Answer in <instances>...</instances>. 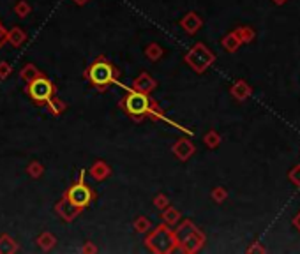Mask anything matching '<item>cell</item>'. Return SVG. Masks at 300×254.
I'll return each instance as SVG.
<instances>
[{
  "label": "cell",
  "instance_id": "21",
  "mask_svg": "<svg viewBox=\"0 0 300 254\" xmlns=\"http://www.w3.org/2000/svg\"><path fill=\"white\" fill-rule=\"evenodd\" d=\"M154 203H156L157 207H166V205H168V199H166L165 194H159V196H156Z\"/></svg>",
  "mask_w": 300,
  "mask_h": 254
},
{
  "label": "cell",
  "instance_id": "13",
  "mask_svg": "<svg viewBox=\"0 0 300 254\" xmlns=\"http://www.w3.org/2000/svg\"><path fill=\"white\" fill-rule=\"evenodd\" d=\"M9 41H11L13 46H20L21 42L25 41V34L21 32V29H13L11 34H9Z\"/></svg>",
  "mask_w": 300,
  "mask_h": 254
},
{
  "label": "cell",
  "instance_id": "18",
  "mask_svg": "<svg viewBox=\"0 0 300 254\" xmlns=\"http://www.w3.org/2000/svg\"><path fill=\"white\" fill-rule=\"evenodd\" d=\"M27 171H29L30 177L37 178V177H41V173H42V166L39 164V162H32V164L27 168Z\"/></svg>",
  "mask_w": 300,
  "mask_h": 254
},
{
  "label": "cell",
  "instance_id": "1",
  "mask_svg": "<svg viewBox=\"0 0 300 254\" xmlns=\"http://www.w3.org/2000/svg\"><path fill=\"white\" fill-rule=\"evenodd\" d=\"M115 78V72H113V67H111L110 64L106 62V60H98V62L94 64L92 67L89 69V80L92 81L96 87H104V85L111 83Z\"/></svg>",
  "mask_w": 300,
  "mask_h": 254
},
{
  "label": "cell",
  "instance_id": "9",
  "mask_svg": "<svg viewBox=\"0 0 300 254\" xmlns=\"http://www.w3.org/2000/svg\"><path fill=\"white\" fill-rule=\"evenodd\" d=\"M90 175H92L96 180H104L108 175H110V168L104 164V162H96L90 169Z\"/></svg>",
  "mask_w": 300,
  "mask_h": 254
},
{
  "label": "cell",
  "instance_id": "11",
  "mask_svg": "<svg viewBox=\"0 0 300 254\" xmlns=\"http://www.w3.org/2000/svg\"><path fill=\"white\" fill-rule=\"evenodd\" d=\"M37 244L41 249L48 251L51 249V247L55 246V237L53 235H50V233H44V235H41V237L37 238Z\"/></svg>",
  "mask_w": 300,
  "mask_h": 254
},
{
  "label": "cell",
  "instance_id": "4",
  "mask_svg": "<svg viewBox=\"0 0 300 254\" xmlns=\"http://www.w3.org/2000/svg\"><path fill=\"white\" fill-rule=\"evenodd\" d=\"M29 94L37 102H50L51 95H53V85L46 78L35 76L32 81H29Z\"/></svg>",
  "mask_w": 300,
  "mask_h": 254
},
{
  "label": "cell",
  "instance_id": "6",
  "mask_svg": "<svg viewBox=\"0 0 300 254\" xmlns=\"http://www.w3.org/2000/svg\"><path fill=\"white\" fill-rule=\"evenodd\" d=\"M57 212H59V216L62 217V219H66V221H72V219H74V217L78 216V212H80V208L74 207V205H72L67 198H64L62 201H60V203L57 205Z\"/></svg>",
  "mask_w": 300,
  "mask_h": 254
},
{
  "label": "cell",
  "instance_id": "2",
  "mask_svg": "<svg viewBox=\"0 0 300 254\" xmlns=\"http://www.w3.org/2000/svg\"><path fill=\"white\" fill-rule=\"evenodd\" d=\"M173 242H175V238H173V235H171V231L166 229L165 226H161V228H157L156 231L150 235V238H148V246H150L152 251H156V253H169L175 246Z\"/></svg>",
  "mask_w": 300,
  "mask_h": 254
},
{
  "label": "cell",
  "instance_id": "22",
  "mask_svg": "<svg viewBox=\"0 0 300 254\" xmlns=\"http://www.w3.org/2000/svg\"><path fill=\"white\" fill-rule=\"evenodd\" d=\"M94 251H96V249H94L92 246H85L83 247V253H94Z\"/></svg>",
  "mask_w": 300,
  "mask_h": 254
},
{
  "label": "cell",
  "instance_id": "12",
  "mask_svg": "<svg viewBox=\"0 0 300 254\" xmlns=\"http://www.w3.org/2000/svg\"><path fill=\"white\" fill-rule=\"evenodd\" d=\"M200 25V21H198V18H196V14H187V18L184 21H182V27L184 29H187V32H195L196 30V27Z\"/></svg>",
  "mask_w": 300,
  "mask_h": 254
},
{
  "label": "cell",
  "instance_id": "8",
  "mask_svg": "<svg viewBox=\"0 0 300 254\" xmlns=\"http://www.w3.org/2000/svg\"><path fill=\"white\" fill-rule=\"evenodd\" d=\"M193 150H195V148H193V145H191L189 141H184V140L178 141V143L175 145V148H173V152L178 156V159H187V157L193 154Z\"/></svg>",
  "mask_w": 300,
  "mask_h": 254
},
{
  "label": "cell",
  "instance_id": "14",
  "mask_svg": "<svg viewBox=\"0 0 300 254\" xmlns=\"http://www.w3.org/2000/svg\"><path fill=\"white\" fill-rule=\"evenodd\" d=\"M161 55H163V50H161L157 44H150V46L147 48V57L150 60H157V59H161Z\"/></svg>",
  "mask_w": 300,
  "mask_h": 254
},
{
  "label": "cell",
  "instance_id": "17",
  "mask_svg": "<svg viewBox=\"0 0 300 254\" xmlns=\"http://www.w3.org/2000/svg\"><path fill=\"white\" fill-rule=\"evenodd\" d=\"M35 76H39V74H37V71H35L34 65H27V67L23 69V72H21V78L27 81H32Z\"/></svg>",
  "mask_w": 300,
  "mask_h": 254
},
{
  "label": "cell",
  "instance_id": "10",
  "mask_svg": "<svg viewBox=\"0 0 300 254\" xmlns=\"http://www.w3.org/2000/svg\"><path fill=\"white\" fill-rule=\"evenodd\" d=\"M18 251L16 242H13V238L9 237H2L0 238V253H14Z\"/></svg>",
  "mask_w": 300,
  "mask_h": 254
},
{
  "label": "cell",
  "instance_id": "5",
  "mask_svg": "<svg viewBox=\"0 0 300 254\" xmlns=\"http://www.w3.org/2000/svg\"><path fill=\"white\" fill-rule=\"evenodd\" d=\"M66 198H67L74 207H78L81 210V208H85L90 203V199H92V190L85 186L83 182L74 184V186L67 190V196H66Z\"/></svg>",
  "mask_w": 300,
  "mask_h": 254
},
{
  "label": "cell",
  "instance_id": "3",
  "mask_svg": "<svg viewBox=\"0 0 300 254\" xmlns=\"http://www.w3.org/2000/svg\"><path fill=\"white\" fill-rule=\"evenodd\" d=\"M124 106H126L127 113L134 115V117H143L150 111V99L147 97V94L136 90V92L127 95Z\"/></svg>",
  "mask_w": 300,
  "mask_h": 254
},
{
  "label": "cell",
  "instance_id": "7",
  "mask_svg": "<svg viewBox=\"0 0 300 254\" xmlns=\"http://www.w3.org/2000/svg\"><path fill=\"white\" fill-rule=\"evenodd\" d=\"M154 87H156V81L148 76V74H141V76L136 78V81H134V89L138 90V92L147 94V92H150Z\"/></svg>",
  "mask_w": 300,
  "mask_h": 254
},
{
  "label": "cell",
  "instance_id": "15",
  "mask_svg": "<svg viewBox=\"0 0 300 254\" xmlns=\"http://www.w3.org/2000/svg\"><path fill=\"white\" fill-rule=\"evenodd\" d=\"M14 13H16L18 16L25 18L27 14L30 13V5L27 4L25 0H21V2H18V4H16V7H14Z\"/></svg>",
  "mask_w": 300,
  "mask_h": 254
},
{
  "label": "cell",
  "instance_id": "16",
  "mask_svg": "<svg viewBox=\"0 0 300 254\" xmlns=\"http://www.w3.org/2000/svg\"><path fill=\"white\" fill-rule=\"evenodd\" d=\"M134 228H136V231H138V233H143V231H147V229L150 228V222H148L147 217H138V219H136V222H134Z\"/></svg>",
  "mask_w": 300,
  "mask_h": 254
},
{
  "label": "cell",
  "instance_id": "23",
  "mask_svg": "<svg viewBox=\"0 0 300 254\" xmlns=\"http://www.w3.org/2000/svg\"><path fill=\"white\" fill-rule=\"evenodd\" d=\"M74 2H76V4H78V5H83V4H85V2H87V0H74Z\"/></svg>",
  "mask_w": 300,
  "mask_h": 254
},
{
  "label": "cell",
  "instance_id": "20",
  "mask_svg": "<svg viewBox=\"0 0 300 254\" xmlns=\"http://www.w3.org/2000/svg\"><path fill=\"white\" fill-rule=\"evenodd\" d=\"M9 72H11V67H9L7 62H2L0 64V78H7Z\"/></svg>",
  "mask_w": 300,
  "mask_h": 254
},
{
  "label": "cell",
  "instance_id": "19",
  "mask_svg": "<svg viewBox=\"0 0 300 254\" xmlns=\"http://www.w3.org/2000/svg\"><path fill=\"white\" fill-rule=\"evenodd\" d=\"M163 217H165V221L166 222H177V219H178V212L177 210H173V208H168V210L163 214Z\"/></svg>",
  "mask_w": 300,
  "mask_h": 254
}]
</instances>
